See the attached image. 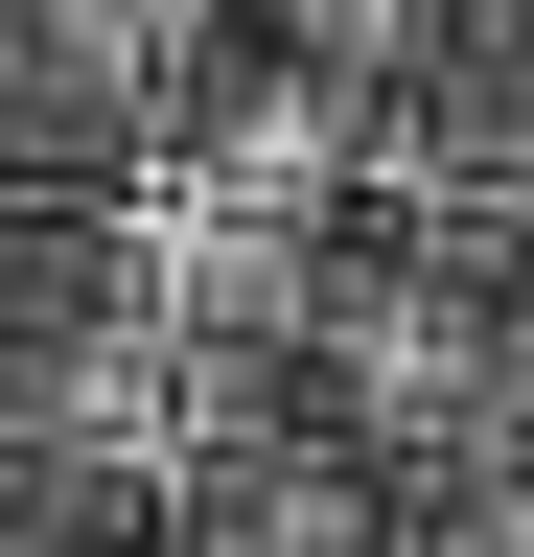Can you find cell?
<instances>
[{"mask_svg":"<svg viewBox=\"0 0 534 557\" xmlns=\"http://www.w3.org/2000/svg\"><path fill=\"white\" fill-rule=\"evenodd\" d=\"M0 442L163 465V278H140V186L0 209Z\"/></svg>","mask_w":534,"mask_h":557,"instance_id":"6da1fadb","label":"cell"},{"mask_svg":"<svg viewBox=\"0 0 534 557\" xmlns=\"http://www.w3.org/2000/svg\"><path fill=\"white\" fill-rule=\"evenodd\" d=\"M163 47H186V0H0V209L140 186V139H163Z\"/></svg>","mask_w":534,"mask_h":557,"instance_id":"7a4b0ae2","label":"cell"},{"mask_svg":"<svg viewBox=\"0 0 534 557\" xmlns=\"http://www.w3.org/2000/svg\"><path fill=\"white\" fill-rule=\"evenodd\" d=\"M419 511L325 442V418H256V442H210V465H163V557H395Z\"/></svg>","mask_w":534,"mask_h":557,"instance_id":"3957f363","label":"cell"}]
</instances>
